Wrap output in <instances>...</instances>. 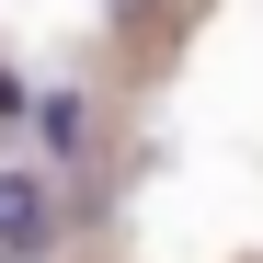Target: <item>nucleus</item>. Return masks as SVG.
<instances>
[{"instance_id": "nucleus-1", "label": "nucleus", "mask_w": 263, "mask_h": 263, "mask_svg": "<svg viewBox=\"0 0 263 263\" xmlns=\"http://www.w3.org/2000/svg\"><path fill=\"white\" fill-rule=\"evenodd\" d=\"M58 240V183H34V172H0V263H34Z\"/></svg>"}]
</instances>
